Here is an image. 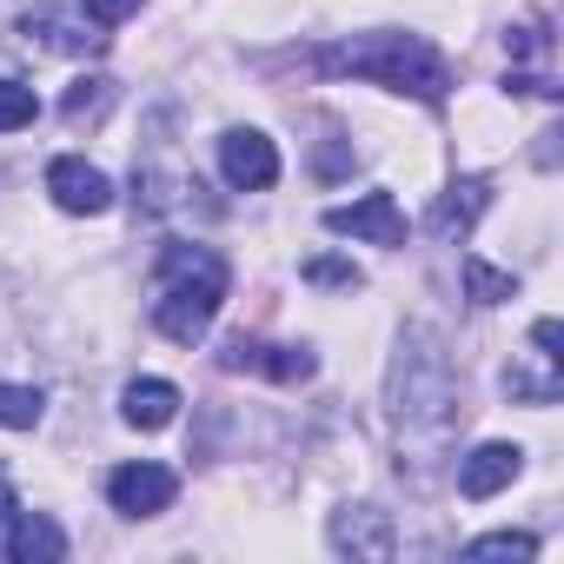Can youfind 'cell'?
I'll use <instances>...</instances> for the list:
<instances>
[{
  "instance_id": "cell-7",
  "label": "cell",
  "mask_w": 564,
  "mask_h": 564,
  "mask_svg": "<svg viewBox=\"0 0 564 564\" xmlns=\"http://www.w3.org/2000/svg\"><path fill=\"white\" fill-rule=\"evenodd\" d=\"M173 491H180V478L166 471V465H120L113 478H107V498H113V511H127V518H153V511H166L173 505Z\"/></svg>"
},
{
  "instance_id": "cell-16",
  "label": "cell",
  "mask_w": 564,
  "mask_h": 564,
  "mask_svg": "<svg viewBox=\"0 0 564 564\" xmlns=\"http://www.w3.org/2000/svg\"><path fill=\"white\" fill-rule=\"evenodd\" d=\"M458 272H465V293H471L478 306H505V300L518 293V279H511V272H498V265H485L478 252H465V265H458Z\"/></svg>"
},
{
  "instance_id": "cell-4",
  "label": "cell",
  "mask_w": 564,
  "mask_h": 564,
  "mask_svg": "<svg viewBox=\"0 0 564 564\" xmlns=\"http://www.w3.org/2000/svg\"><path fill=\"white\" fill-rule=\"evenodd\" d=\"M333 551H339V557H366V564L399 557L392 511H379V505H346V511H333Z\"/></svg>"
},
{
  "instance_id": "cell-22",
  "label": "cell",
  "mask_w": 564,
  "mask_h": 564,
  "mask_svg": "<svg viewBox=\"0 0 564 564\" xmlns=\"http://www.w3.org/2000/svg\"><path fill=\"white\" fill-rule=\"evenodd\" d=\"M306 279H313V286H346V293L359 286V272H352L346 259H313V265H306Z\"/></svg>"
},
{
  "instance_id": "cell-1",
  "label": "cell",
  "mask_w": 564,
  "mask_h": 564,
  "mask_svg": "<svg viewBox=\"0 0 564 564\" xmlns=\"http://www.w3.org/2000/svg\"><path fill=\"white\" fill-rule=\"evenodd\" d=\"M386 412L399 438H445L458 425V372L432 326H405L392 372H386Z\"/></svg>"
},
{
  "instance_id": "cell-13",
  "label": "cell",
  "mask_w": 564,
  "mask_h": 564,
  "mask_svg": "<svg viewBox=\"0 0 564 564\" xmlns=\"http://www.w3.org/2000/svg\"><path fill=\"white\" fill-rule=\"evenodd\" d=\"M538 366H511L505 372V392L511 399H524V405H557V392H564V359H551V352H531Z\"/></svg>"
},
{
  "instance_id": "cell-15",
  "label": "cell",
  "mask_w": 564,
  "mask_h": 564,
  "mask_svg": "<svg viewBox=\"0 0 564 564\" xmlns=\"http://www.w3.org/2000/svg\"><path fill=\"white\" fill-rule=\"evenodd\" d=\"M21 34H28V41L41 34V47H54V54H100V47H107V34H80V28H67V14H28Z\"/></svg>"
},
{
  "instance_id": "cell-17",
  "label": "cell",
  "mask_w": 564,
  "mask_h": 564,
  "mask_svg": "<svg viewBox=\"0 0 564 564\" xmlns=\"http://www.w3.org/2000/svg\"><path fill=\"white\" fill-rule=\"evenodd\" d=\"M465 557H511V564H524V557H538V538L531 531H491V538H471Z\"/></svg>"
},
{
  "instance_id": "cell-10",
  "label": "cell",
  "mask_w": 564,
  "mask_h": 564,
  "mask_svg": "<svg viewBox=\"0 0 564 564\" xmlns=\"http://www.w3.org/2000/svg\"><path fill=\"white\" fill-rule=\"evenodd\" d=\"M524 471V452L518 445H478L465 465H458V491L478 505V498H491V491H505L511 478Z\"/></svg>"
},
{
  "instance_id": "cell-24",
  "label": "cell",
  "mask_w": 564,
  "mask_h": 564,
  "mask_svg": "<svg viewBox=\"0 0 564 564\" xmlns=\"http://www.w3.org/2000/svg\"><path fill=\"white\" fill-rule=\"evenodd\" d=\"M505 47H511V54H544V28H511Z\"/></svg>"
},
{
  "instance_id": "cell-12",
  "label": "cell",
  "mask_w": 564,
  "mask_h": 564,
  "mask_svg": "<svg viewBox=\"0 0 564 564\" xmlns=\"http://www.w3.org/2000/svg\"><path fill=\"white\" fill-rule=\"evenodd\" d=\"M8 557H14V564H54V557H67V538H61V524H54V518L21 511V518H14V531H8Z\"/></svg>"
},
{
  "instance_id": "cell-3",
  "label": "cell",
  "mask_w": 564,
  "mask_h": 564,
  "mask_svg": "<svg viewBox=\"0 0 564 564\" xmlns=\"http://www.w3.org/2000/svg\"><path fill=\"white\" fill-rule=\"evenodd\" d=\"M226 306V259L213 246H193V239H173L160 252V300H153V326L173 339V346H199L206 326L219 319Z\"/></svg>"
},
{
  "instance_id": "cell-25",
  "label": "cell",
  "mask_w": 564,
  "mask_h": 564,
  "mask_svg": "<svg viewBox=\"0 0 564 564\" xmlns=\"http://www.w3.org/2000/svg\"><path fill=\"white\" fill-rule=\"evenodd\" d=\"M14 518V485H8V471H0V524Z\"/></svg>"
},
{
  "instance_id": "cell-6",
  "label": "cell",
  "mask_w": 564,
  "mask_h": 564,
  "mask_svg": "<svg viewBox=\"0 0 564 564\" xmlns=\"http://www.w3.org/2000/svg\"><path fill=\"white\" fill-rule=\"evenodd\" d=\"M326 226H333V232H352V239H366V246H405V213H399L392 193H366V199H352V206H333Z\"/></svg>"
},
{
  "instance_id": "cell-18",
  "label": "cell",
  "mask_w": 564,
  "mask_h": 564,
  "mask_svg": "<svg viewBox=\"0 0 564 564\" xmlns=\"http://www.w3.org/2000/svg\"><path fill=\"white\" fill-rule=\"evenodd\" d=\"M34 113H41L34 87H21V80H0V133H21V127H34Z\"/></svg>"
},
{
  "instance_id": "cell-5",
  "label": "cell",
  "mask_w": 564,
  "mask_h": 564,
  "mask_svg": "<svg viewBox=\"0 0 564 564\" xmlns=\"http://www.w3.org/2000/svg\"><path fill=\"white\" fill-rule=\"evenodd\" d=\"M219 173H226V186H239V193H265V186L279 180V147H272L265 133H252V127H232V133L219 140Z\"/></svg>"
},
{
  "instance_id": "cell-23",
  "label": "cell",
  "mask_w": 564,
  "mask_h": 564,
  "mask_svg": "<svg viewBox=\"0 0 564 564\" xmlns=\"http://www.w3.org/2000/svg\"><path fill=\"white\" fill-rule=\"evenodd\" d=\"M531 346L551 352V359H564V326H557V319H538V326H531Z\"/></svg>"
},
{
  "instance_id": "cell-11",
  "label": "cell",
  "mask_w": 564,
  "mask_h": 564,
  "mask_svg": "<svg viewBox=\"0 0 564 564\" xmlns=\"http://www.w3.org/2000/svg\"><path fill=\"white\" fill-rule=\"evenodd\" d=\"M120 412H127V425L160 432V425H173V419H180V392H173L166 379H133V386L120 392Z\"/></svg>"
},
{
  "instance_id": "cell-8",
  "label": "cell",
  "mask_w": 564,
  "mask_h": 564,
  "mask_svg": "<svg viewBox=\"0 0 564 564\" xmlns=\"http://www.w3.org/2000/svg\"><path fill=\"white\" fill-rule=\"evenodd\" d=\"M219 366H226V372H265V379H286V386H293V379H313L319 359H313L306 346H259V339L239 333V339L219 346Z\"/></svg>"
},
{
  "instance_id": "cell-14",
  "label": "cell",
  "mask_w": 564,
  "mask_h": 564,
  "mask_svg": "<svg viewBox=\"0 0 564 564\" xmlns=\"http://www.w3.org/2000/svg\"><path fill=\"white\" fill-rule=\"evenodd\" d=\"M485 199H491V193H485V180H465V186H452V193L432 206V232H438V239H458V232H471V219L485 213Z\"/></svg>"
},
{
  "instance_id": "cell-2",
  "label": "cell",
  "mask_w": 564,
  "mask_h": 564,
  "mask_svg": "<svg viewBox=\"0 0 564 564\" xmlns=\"http://www.w3.org/2000/svg\"><path fill=\"white\" fill-rule=\"evenodd\" d=\"M319 67L372 80V87H392V94H412V100H432V107L452 94V67H445V54L425 34H352L333 54H319Z\"/></svg>"
},
{
  "instance_id": "cell-19",
  "label": "cell",
  "mask_w": 564,
  "mask_h": 564,
  "mask_svg": "<svg viewBox=\"0 0 564 564\" xmlns=\"http://www.w3.org/2000/svg\"><path fill=\"white\" fill-rule=\"evenodd\" d=\"M0 425L34 432V425H41V392H34V386H0Z\"/></svg>"
},
{
  "instance_id": "cell-21",
  "label": "cell",
  "mask_w": 564,
  "mask_h": 564,
  "mask_svg": "<svg viewBox=\"0 0 564 564\" xmlns=\"http://www.w3.org/2000/svg\"><path fill=\"white\" fill-rule=\"evenodd\" d=\"M80 14H87L94 28H120L127 14H140V0H80Z\"/></svg>"
},
{
  "instance_id": "cell-9",
  "label": "cell",
  "mask_w": 564,
  "mask_h": 564,
  "mask_svg": "<svg viewBox=\"0 0 564 564\" xmlns=\"http://www.w3.org/2000/svg\"><path fill=\"white\" fill-rule=\"evenodd\" d=\"M47 193H54V206H61V213H87V219L113 206V180H107L100 166L74 160V153L47 166Z\"/></svg>"
},
{
  "instance_id": "cell-20",
  "label": "cell",
  "mask_w": 564,
  "mask_h": 564,
  "mask_svg": "<svg viewBox=\"0 0 564 564\" xmlns=\"http://www.w3.org/2000/svg\"><path fill=\"white\" fill-rule=\"evenodd\" d=\"M107 100H113V80H80V87L67 94V120H74V127H80V120H100Z\"/></svg>"
}]
</instances>
